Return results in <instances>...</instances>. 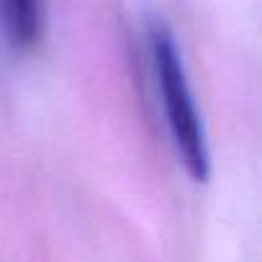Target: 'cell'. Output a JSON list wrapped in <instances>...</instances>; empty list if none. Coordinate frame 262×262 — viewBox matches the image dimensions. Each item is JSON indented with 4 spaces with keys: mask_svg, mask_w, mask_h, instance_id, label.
<instances>
[{
    "mask_svg": "<svg viewBox=\"0 0 262 262\" xmlns=\"http://www.w3.org/2000/svg\"><path fill=\"white\" fill-rule=\"evenodd\" d=\"M149 49H152V62L157 72V82L162 90V103L167 113V126L175 139L178 155L195 180L208 178V149H206V137L203 126L188 88L185 67L178 54L175 39L167 31L165 24L152 21L149 24Z\"/></svg>",
    "mask_w": 262,
    "mask_h": 262,
    "instance_id": "cell-1",
    "label": "cell"
},
{
    "mask_svg": "<svg viewBox=\"0 0 262 262\" xmlns=\"http://www.w3.org/2000/svg\"><path fill=\"white\" fill-rule=\"evenodd\" d=\"M0 21L13 47L29 49L41 36L44 6L41 0H0Z\"/></svg>",
    "mask_w": 262,
    "mask_h": 262,
    "instance_id": "cell-2",
    "label": "cell"
}]
</instances>
